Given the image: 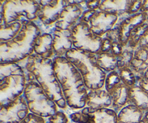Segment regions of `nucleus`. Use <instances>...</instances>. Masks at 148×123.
Instances as JSON below:
<instances>
[{
  "mask_svg": "<svg viewBox=\"0 0 148 123\" xmlns=\"http://www.w3.org/2000/svg\"><path fill=\"white\" fill-rule=\"evenodd\" d=\"M30 114L24 94L12 102L0 106V123H20Z\"/></svg>",
  "mask_w": 148,
  "mask_h": 123,
  "instance_id": "12",
  "label": "nucleus"
},
{
  "mask_svg": "<svg viewBox=\"0 0 148 123\" xmlns=\"http://www.w3.org/2000/svg\"><path fill=\"white\" fill-rule=\"evenodd\" d=\"M39 8L35 0H1L0 20L6 24L19 22L22 25L35 22L38 18Z\"/></svg>",
  "mask_w": 148,
  "mask_h": 123,
  "instance_id": "6",
  "label": "nucleus"
},
{
  "mask_svg": "<svg viewBox=\"0 0 148 123\" xmlns=\"http://www.w3.org/2000/svg\"><path fill=\"white\" fill-rule=\"evenodd\" d=\"M23 25L19 22L6 24L0 20V43L7 42L14 38L19 33Z\"/></svg>",
  "mask_w": 148,
  "mask_h": 123,
  "instance_id": "24",
  "label": "nucleus"
},
{
  "mask_svg": "<svg viewBox=\"0 0 148 123\" xmlns=\"http://www.w3.org/2000/svg\"><path fill=\"white\" fill-rule=\"evenodd\" d=\"M140 123H148V111L145 112L144 117Z\"/></svg>",
  "mask_w": 148,
  "mask_h": 123,
  "instance_id": "29",
  "label": "nucleus"
},
{
  "mask_svg": "<svg viewBox=\"0 0 148 123\" xmlns=\"http://www.w3.org/2000/svg\"><path fill=\"white\" fill-rule=\"evenodd\" d=\"M53 68L67 107L73 109L85 108L88 89L76 67L66 57H56Z\"/></svg>",
  "mask_w": 148,
  "mask_h": 123,
  "instance_id": "1",
  "label": "nucleus"
},
{
  "mask_svg": "<svg viewBox=\"0 0 148 123\" xmlns=\"http://www.w3.org/2000/svg\"><path fill=\"white\" fill-rule=\"evenodd\" d=\"M86 107L93 109H108L112 107V100L105 88L88 91Z\"/></svg>",
  "mask_w": 148,
  "mask_h": 123,
  "instance_id": "20",
  "label": "nucleus"
},
{
  "mask_svg": "<svg viewBox=\"0 0 148 123\" xmlns=\"http://www.w3.org/2000/svg\"><path fill=\"white\" fill-rule=\"evenodd\" d=\"M26 60L25 69L27 72V79L35 80L59 108L66 109L67 104L55 74L53 59L43 58L33 54Z\"/></svg>",
  "mask_w": 148,
  "mask_h": 123,
  "instance_id": "2",
  "label": "nucleus"
},
{
  "mask_svg": "<svg viewBox=\"0 0 148 123\" xmlns=\"http://www.w3.org/2000/svg\"><path fill=\"white\" fill-rule=\"evenodd\" d=\"M20 123H46L44 118L30 113L27 117Z\"/></svg>",
  "mask_w": 148,
  "mask_h": 123,
  "instance_id": "27",
  "label": "nucleus"
},
{
  "mask_svg": "<svg viewBox=\"0 0 148 123\" xmlns=\"http://www.w3.org/2000/svg\"><path fill=\"white\" fill-rule=\"evenodd\" d=\"M27 84L25 69L18 63H0V106L24 93Z\"/></svg>",
  "mask_w": 148,
  "mask_h": 123,
  "instance_id": "5",
  "label": "nucleus"
},
{
  "mask_svg": "<svg viewBox=\"0 0 148 123\" xmlns=\"http://www.w3.org/2000/svg\"><path fill=\"white\" fill-rule=\"evenodd\" d=\"M147 13L138 12L125 17L121 23H118L120 30V39L123 44H127L130 41L133 33L147 21Z\"/></svg>",
  "mask_w": 148,
  "mask_h": 123,
  "instance_id": "16",
  "label": "nucleus"
},
{
  "mask_svg": "<svg viewBox=\"0 0 148 123\" xmlns=\"http://www.w3.org/2000/svg\"><path fill=\"white\" fill-rule=\"evenodd\" d=\"M130 67L135 75L139 83L148 69V49L142 47L136 48Z\"/></svg>",
  "mask_w": 148,
  "mask_h": 123,
  "instance_id": "21",
  "label": "nucleus"
},
{
  "mask_svg": "<svg viewBox=\"0 0 148 123\" xmlns=\"http://www.w3.org/2000/svg\"><path fill=\"white\" fill-rule=\"evenodd\" d=\"M130 104H132L143 110L148 111V91L139 84L130 88Z\"/></svg>",
  "mask_w": 148,
  "mask_h": 123,
  "instance_id": "23",
  "label": "nucleus"
},
{
  "mask_svg": "<svg viewBox=\"0 0 148 123\" xmlns=\"http://www.w3.org/2000/svg\"><path fill=\"white\" fill-rule=\"evenodd\" d=\"M73 47L98 54L101 49L103 38L94 34L88 25L79 22L72 30Z\"/></svg>",
  "mask_w": 148,
  "mask_h": 123,
  "instance_id": "10",
  "label": "nucleus"
},
{
  "mask_svg": "<svg viewBox=\"0 0 148 123\" xmlns=\"http://www.w3.org/2000/svg\"><path fill=\"white\" fill-rule=\"evenodd\" d=\"M104 88L109 93L112 100L111 109L116 112L130 104V88L123 82L117 71L107 74Z\"/></svg>",
  "mask_w": 148,
  "mask_h": 123,
  "instance_id": "9",
  "label": "nucleus"
},
{
  "mask_svg": "<svg viewBox=\"0 0 148 123\" xmlns=\"http://www.w3.org/2000/svg\"><path fill=\"white\" fill-rule=\"evenodd\" d=\"M65 57L80 73L88 91L104 88L107 74L98 65L96 54L73 48Z\"/></svg>",
  "mask_w": 148,
  "mask_h": 123,
  "instance_id": "4",
  "label": "nucleus"
},
{
  "mask_svg": "<svg viewBox=\"0 0 148 123\" xmlns=\"http://www.w3.org/2000/svg\"><path fill=\"white\" fill-rule=\"evenodd\" d=\"M52 34L56 57H65L66 53L74 48L72 30L55 27Z\"/></svg>",
  "mask_w": 148,
  "mask_h": 123,
  "instance_id": "18",
  "label": "nucleus"
},
{
  "mask_svg": "<svg viewBox=\"0 0 148 123\" xmlns=\"http://www.w3.org/2000/svg\"><path fill=\"white\" fill-rule=\"evenodd\" d=\"M69 118L66 114L58 111L49 118V123H68Z\"/></svg>",
  "mask_w": 148,
  "mask_h": 123,
  "instance_id": "26",
  "label": "nucleus"
},
{
  "mask_svg": "<svg viewBox=\"0 0 148 123\" xmlns=\"http://www.w3.org/2000/svg\"><path fill=\"white\" fill-rule=\"evenodd\" d=\"M119 18L116 14L102 10H88L82 14L79 22L85 23L94 34L103 38L116 25Z\"/></svg>",
  "mask_w": 148,
  "mask_h": 123,
  "instance_id": "8",
  "label": "nucleus"
},
{
  "mask_svg": "<svg viewBox=\"0 0 148 123\" xmlns=\"http://www.w3.org/2000/svg\"><path fill=\"white\" fill-rule=\"evenodd\" d=\"M34 54L46 59H53L56 57L53 34L41 33L38 36L34 43Z\"/></svg>",
  "mask_w": 148,
  "mask_h": 123,
  "instance_id": "19",
  "label": "nucleus"
},
{
  "mask_svg": "<svg viewBox=\"0 0 148 123\" xmlns=\"http://www.w3.org/2000/svg\"><path fill=\"white\" fill-rule=\"evenodd\" d=\"M40 33L35 22L23 24L14 38L0 43V63H20L33 55L35 41Z\"/></svg>",
  "mask_w": 148,
  "mask_h": 123,
  "instance_id": "3",
  "label": "nucleus"
},
{
  "mask_svg": "<svg viewBox=\"0 0 148 123\" xmlns=\"http://www.w3.org/2000/svg\"><path fill=\"white\" fill-rule=\"evenodd\" d=\"M69 117L75 123H118L117 112L111 108L93 109L85 107Z\"/></svg>",
  "mask_w": 148,
  "mask_h": 123,
  "instance_id": "11",
  "label": "nucleus"
},
{
  "mask_svg": "<svg viewBox=\"0 0 148 123\" xmlns=\"http://www.w3.org/2000/svg\"><path fill=\"white\" fill-rule=\"evenodd\" d=\"M24 96L30 113L46 118L58 111V106L35 80L27 79Z\"/></svg>",
  "mask_w": 148,
  "mask_h": 123,
  "instance_id": "7",
  "label": "nucleus"
},
{
  "mask_svg": "<svg viewBox=\"0 0 148 123\" xmlns=\"http://www.w3.org/2000/svg\"><path fill=\"white\" fill-rule=\"evenodd\" d=\"M116 71L119 74L123 82L130 88L138 84L137 78H136L133 71L131 69V68L130 67V66L119 69Z\"/></svg>",
  "mask_w": 148,
  "mask_h": 123,
  "instance_id": "25",
  "label": "nucleus"
},
{
  "mask_svg": "<svg viewBox=\"0 0 148 123\" xmlns=\"http://www.w3.org/2000/svg\"><path fill=\"white\" fill-rule=\"evenodd\" d=\"M145 111L132 104H129L117 114L118 123H140Z\"/></svg>",
  "mask_w": 148,
  "mask_h": 123,
  "instance_id": "22",
  "label": "nucleus"
},
{
  "mask_svg": "<svg viewBox=\"0 0 148 123\" xmlns=\"http://www.w3.org/2000/svg\"><path fill=\"white\" fill-rule=\"evenodd\" d=\"M143 1H132V0H104L98 10L106 12L115 14L118 16H130L140 12Z\"/></svg>",
  "mask_w": 148,
  "mask_h": 123,
  "instance_id": "15",
  "label": "nucleus"
},
{
  "mask_svg": "<svg viewBox=\"0 0 148 123\" xmlns=\"http://www.w3.org/2000/svg\"><path fill=\"white\" fill-rule=\"evenodd\" d=\"M39 8L37 16L40 21L45 26L53 25L58 21L61 14L68 1L52 0V1H38Z\"/></svg>",
  "mask_w": 148,
  "mask_h": 123,
  "instance_id": "14",
  "label": "nucleus"
},
{
  "mask_svg": "<svg viewBox=\"0 0 148 123\" xmlns=\"http://www.w3.org/2000/svg\"><path fill=\"white\" fill-rule=\"evenodd\" d=\"M98 63L106 72H111L118 69V56L112 52L111 41L106 37H103L101 49L97 54Z\"/></svg>",
  "mask_w": 148,
  "mask_h": 123,
  "instance_id": "17",
  "label": "nucleus"
},
{
  "mask_svg": "<svg viewBox=\"0 0 148 123\" xmlns=\"http://www.w3.org/2000/svg\"><path fill=\"white\" fill-rule=\"evenodd\" d=\"M85 6H86V10H98L100 5L101 4V0H95V1H85Z\"/></svg>",
  "mask_w": 148,
  "mask_h": 123,
  "instance_id": "28",
  "label": "nucleus"
},
{
  "mask_svg": "<svg viewBox=\"0 0 148 123\" xmlns=\"http://www.w3.org/2000/svg\"><path fill=\"white\" fill-rule=\"evenodd\" d=\"M81 3V1H68L60 17L55 23V27L72 30L79 23L82 14L87 10Z\"/></svg>",
  "mask_w": 148,
  "mask_h": 123,
  "instance_id": "13",
  "label": "nucleus"
}]
</instances>
